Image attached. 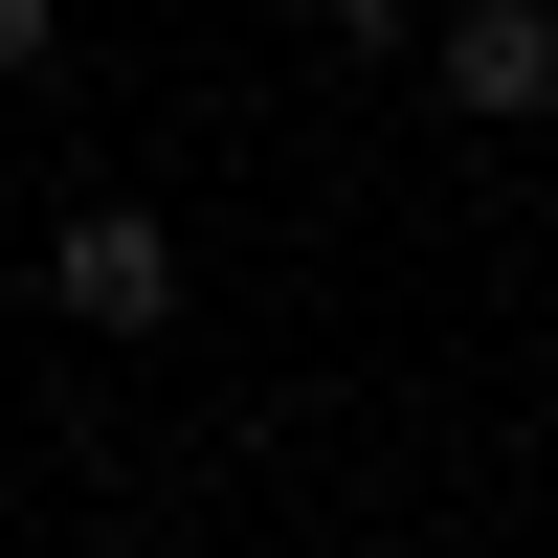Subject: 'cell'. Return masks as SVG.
Masks as SVG:
<instances>
[{
    "label": "cell",
    "mask_w": 558,
    "mask_h": 558,
    "mask_svg": "<svg viewBox=\"0 0 558 558\" xmlns=\"http://www.w3.org/2000/svg\"><path fill=\"white\" fill-rule=\"evenodd\" d=\"M45 291H68V336H157L179 313V223L157 202H89L68 246H45Z\"/></svg>",
    "instance_id": "obj_1"
},
{
    "label": "cell",
    "mask_w": 558,
    "mask_h": 558,
    "mask_svg": "<svg viewBox=\"0 0 558 558\" xmlns=\"http://www.w3.org/2000/svg\"><path fill=\"white\" fill-rule=\"evenodd\" d=\"M425 89H447L470 134H536V89H558V23H536V0H447V45H425Z\"/></svg>",
    "instance_id": "obj_2"
},
{
    "label": "cell",
    "mask_w": 558,
    "mask_h": 558,
    "mask_svg": "<svg viewBox=\"0 0 558 558\" xmlns=\"http://www.w3.org/2000/svg\"><path fill=\"white\" fill-rule=\"evenodd\" d=\"M45 45H68V0H0V89H23V68H45Z\"/></svg>",
    "instance_id": "obj_3"
}]
</instances>
